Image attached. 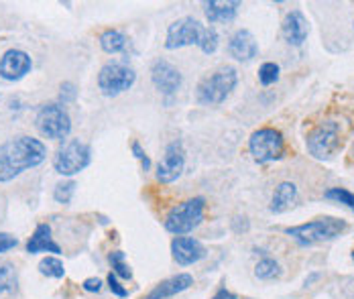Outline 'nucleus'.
Instances as JSON below:
<instances>
[{"label":"nucleus","instance_id":"nucleus-1","mask_svg":"<svg viewBox=\"0 0 354 299\" xmlns=\"http://www.w3.org/2000/svg\"><path fill=\"white\" fill-rule=\"evenodd\" d=\"M47 159V147L33 137L21 135L0 145V183L12 181L23 171L41 165Z\"/></svg>","mask_w":354,"mask_h":299},{"label":"nucleus","instance_id":"nucleus-2","mask_svg":"<svg viewBox=\"0 0 354 299\" xmlns=\"http://www.w3.org/2000/svg\"><path fill=\"white\" fill-rule=\"evenodd\" d=\"M236 83H238L236 70L232 66H224V68L216 70L214 74L206 75L198 83V90H196L198 102L204 104V106L222 104L232 94V90L236 88Z\"/></svg>","mask_w":354,"mask_h":299},{"label":"nucleus","instance_id":"nucleus-3","mask_svg":"<svg viewBox=\"0 0 354 299\" xmlns=\"http://www.w3.org/2000/svg\"><path fill=\"white\" fill-rule=\"evenodd\" d=\"M344 230H346L344 220L326 216V218H318V220H312V222H305V224L291 226V228L285 230V234H289L301 246H312L316 242L332 240V238L340 236Z\"/></svg>","mask_w":354,"mask_h":299},{"label":"nucleus","instance_id":"nucleus-4","mask_svg":"<svg viewBox=\"0 0 354 299\" xmlns=\"http://www.w3.org/2000/svg\"><path fill=\"white\" fill-rule=\"evenodd\" d=\"M204 208H206V200L204 198H192L186 200L181 204H177L175 208L169 210L167 218H165V228L171 234H188L192 232L196 226L204 220Z\"/></svg>","mask_w":354,"mask_h":299},{"label":"nucleus","instance_id":"nucleus-5","mask_svg":"<svg viewBox=\"0 0 354 299\" xmlns=\"http://www.w3.org/2000/svg\"><path fill=\"white\" fill-rule=\"evenodd\" d=\"M35 125L39 129V133L51 141H64L68 139L71 133V120L68 110L58 104V102H51V104H43L37 112V118H35Z\"/></svg>","mask_w":354,"mask_h":299},{"label":"nucleus","instance_id":"nucleus-6","mask_svg":"<svg viewBox=\"0 0 354 299\" xmlns=\"http://www.w3.org/2000/svg\"><path fill=\"white\" fill-rule=\"evenodd\" d=\"M92 161V151L86 143H81L79 139H71L66 141L53 157V169L64 175L71 177L79 171H84Z\"/></svg>","mask_w":354,"mask_h":299},{"label":"nucleus","instance_id":"nucleus-7","mask_svg":"<svg viewBox=\"0 0 354 299\" xmlns=\"http://www.w3.org/2000/svg\"><path fill=\"white\" fill-rule=\"evenodd\" d=\"M249 151H251V155H253V159L257 163L277 161V159L283 157V135L277 129H271V127L259 129L249 139Z\"/></svg>","mask_w":354,"mask_h":299},{"label":"nucleus","instance_id":"nucleus-8","mask_svg":"<svg viewBox=\"0 0 354 299\" xmlns=\"http://www.w3.org/2000/svg\"><path fill=\"white\" fill-rule=\"evenodd\" d=\"M305 145L312 157L330 159L340 147V127L334 120L320 122L305 139Z\"/></svg>","mask_w":354,"mask_h":299},{"label":"nucleus","instance_id":"nucleus-9","mask_svg":"<svg viewBox=\"0 0 354 299\" xmlns=\"http://www.w3.org/2000/svg\"><path fill=\"white\" fill-rule=\"evenodd\" d=\"M135 79H137V74L133 68L121 62H110L98 74V88L104 96H118L131 90Z\"/></svg>","mask_w":354,"mask_h":299},{"label":"nucleus","instance_id":"nucleus-10","mask_svg":"<svg viewBox=\"0 0 354 299\" xmlns=\"http://www.w3.org/2000/svg\"><path fill=\"white\" fill-rule=\"evenodd\" d=\"M204 29L206 27L198 18L184 16V18H179V21L169 25L165 47L167 49H179V47H188V45H200Z\"/></svg>","mask_w":354,"mask_h":299},{"label":"nucleus","instance_id":"nucleus-11","mask_svg":"<svg viewBox=\"0 0 354 299\" xmlns=\"http://www.w3.org/2000/svg\"><path fill=\"white\" fill-rule=\"evenodd\" d=\"M184 165H186V151L184 145L179 141H173L167 145L163 159L159 161L157 165V179L161 183H171L175 181L181 171H184Z\"/></svg>","mask_w":354,"mask_h":299},{"label":"nucleus","instance_id":"nucleus-12","mask_svg":"<svg viewBox=\"0 0 354 299\" xmlns=\"http://www.w3.org/2000/svg\"><path fill=\"white\" fill-rule=\"evenodd\" d=\"M151 79L153 86L163 94V96H173L179 86H181V74L179 70L169 64L167 60H157L151 68Z\"/></svg>","mask_w":354,"mask_h":299},{"label":"nucleus","instance_id":"nucleus-13","mask_svg":"<svg viewBox=\"0 0 354 299\" xmlns=\"http://www.w3.org/2000/svg\"><path fill=\"white\" fill-rule=\"evenodd\" d=\"M31 68H33L31 55L23 49H8L0 57V77L6 81H16L25 77L31 72Z\"/></svg>","mask_w":354,"mask_h":299},{"label":"nucleus","instance_id":"nucleus-14","mask_svg":"<svg viewBox=\"0 0 354 299\" xmlns=\"http://www.w3.org/2000/svg\"><path fill=\"white\" fill-rule=\"evenodd\" d=\"M171 252H173V259L179 265H196L202 259H206V255H208L206 246L200 240L192 238V236H177V238H173Z\"/></svg>","mask_w":354,"mask_h":299},{"label":"nucleus","instance_id":"nucleus-15","mask_svg":"<svg viewBox=\"0 0 354 299\" xmlns=\"http://www.w3.org/2000/svg\"><path fill=\"white\" fill-rule=\"evenodd\" d=\"M228 53L236 62H251L259 53V43L249 29H238L228 41Z\"/></svg>","mask_w":354,"mask_h":299},{"label":"nucleus","instance_id":"nucleus-16","mask_svg":"<svg viewBox=\"0 0 354 299\" xmlns=\"http://www.w3.org/2000/svg\"><path fill=\"white\" fill-rule=\"evenodd\" d=\"M307 35H309V25H307V18L303 16V12L297 10V8L291 10V12H287V16H285L283 21L285 41L289 45L299 47L307 39Z\"/></svg>","mask_w":354,"mask_h":299},{"label":"nucleus","instance_id":"nucleus-17","mask_svg":"<svg viewBox=\"0 0 354 299\" xmlns=\"http://www.w3.org/2000/svg\"><path fill=\"white\" fill-rule=\"evenodd\" d=\"M192 285H194V277L188 275V273H179L175 277H169V279L161 281L147 298L142 299H169L177 296V294H181V291H186V289H190Z\"/></svg>","mask_w":354,"mask_h":299},{"label":"nucleus","instance_id":"nucleus-18","mask_svg":"<svg viewBox=\"0 0 354 299\" xmlns=\"http://www.w3.org/2000/svg\"><path fill=\"white\" fill-rule=\"evenodd\" d=\"M27 252L37 255V252H51V255H60L62 248L60 244L53 240L51 236V226L49 224H37L35 232L31 234L29 242H27Z\"/></svg>","mask_w":354,"mask_h":299},{"label":"nucleus","instance_id":"nucleus-19","mask_svg":"<svg viewBox=\"0 0 354 299\" xmlns=\"http://www.w3.org/2000/svg\"><path fill=\"white\" fill-rule=\"evenodd\" d=\"M238 8H240V2H236V0H230V2L210 0V2H206V18L210 21V25L230 23V21H234Z\"/></svg>","mask_w":354,"mask_h":299},{"label":"nucleus","instance_id":"nucleus-20","mask_svg":"<svg viewBox=\"0 0 354 299\" xmlns=\"http://www.w3.org/2000/svg\"><path fill=\"white\" fill-rule=\"evenodd\" d=\"M295 200H297V185L291 181L279 183L275 194H273V200H271V212L283 214L295 204Z\"/></svg>","mask_w":354,"mask_h":299},{"label":"nucleus","instance_id":"nucleus-21","mask_svg":"<svg viewBox=\"0 0 354 299\" xmlns=\"http://www.w3.org/2000/svg\"><path fill=\"white\" fill-rule=\"evenodd\" d=\"M127 43H129L127 35L116 29H108L100 35V47L106 53H121V51H125Z\"/></svg>","mask_w":354,"mask_h":299},{"label":"nucleus","instance_id":"nucleus-22","mask_svg":"<svg viewBox=\"0 0 354 299\" xmlns=\"http://www.w3.org/2000/svg\"><path fill=\"white\" fill-rule=\"evenodd\" d=\"M18 285L16 267L12 263H0V294H12Z\"/></svg>","mask_w":354,"mask_h":299},{"label":"nucleus","instance_id":"nucleus-23","mask_svg":"<svg viewBox=\"0 0 354 299\" xmlns=\"http://www.w3.org/2000/svg\"><path fill=\"white\" fill-rule=\"evenodd\" d=\"M39 271H41V275L51 277V279H62V277L66 275L64 263H62L58 257H45V259L39 263Z\"/></svg>","mask_w":354,"mask_h":299},{"label":"nucleus","instance_id":"nucleus-24","mask_svg":"<svg viewBox=\"0 0 354 299\" xmlns=\"http://www.w3.org/2000/svg\"><path fill=\"white\" fill-rule=\"evenodd\" d=\"M279 273H281L279 263H277L275 259H271V257H265V259L259 261L257 267H255V275H257L259 279H265V281L279 277Z\"/></svg>","mask_w":354,"mask_h":299},{"label":"nucleus","instance_id":"nucleus-25","mask_svg":"<svg viewBox=\"0 0 354 299\" xmlns=\"http://www.w3.org/2000/svg\"><path fill=\"white\" fill-rule=\"evenodd\" d=\"M108 261H110V265H112V273H114V275H118V277H123V279H131V277H133L131 267L125 263V252H123V250L110 252Z\"/></svg>","mask_w":354,"mask_h":299},{"label":"nucleus","instance_id":"nucleus-26","mask_svg":"<svg viewBox=\"0 0 354 299\" xmlns=\"http://www.w3.org/2000/svg\"><path fill=\"white\" fill-rule=\"evenodd\" d=\"M75 187H77V183H75L73 179L60 181V183L55 185V190H53V198H55V202H60V204H70L71 198H73V194H75Z\"/></svg>","mask_w":354,"mask_h":299},{"label":"nucleus","instance_id":"nucleus-27","mask_svg":"<svg viewBox=\"0 0 354 299\" xmlns=\"http://www.w3.org/2000/svg\"><path fill=\"white\" fill-rule=\"evenodd\" d=\"M324 198H326V200H334V202H338V204H344L346 208H351L354 212V194H351V192L344 190V187H330V190L324 194Z\"/></svg>","mask_w":354,"mask_h":299},{"label":"nucleus","instance_id":"nucleus-28","mask_svg":"<svg viewBox=\"0 0 354 299\" xmlns=\"http://www.w3.org/2000/svg\"><path fill=\"white\" fill-rule=\"evenodd\" d=\"M279 79V66L273 62H267L259 68V81L263 86H271Z\"/></svg>","mask_w":354,"mask_h":299},{"label":"nucleus","instance_id":"nucleus-29","mask_svg":"<svg viewBox=\"0 0 354 299\" xmlns=\"http://www.w3.org/2000/svg\"><path fill=\"white\" fill-rule=\"evenodd\" d=\"M200 49H202L204 53H208V55L218 49V31H216L214 27H206V29H204V35H202V39H200Z\"/></svg>","mask_w":354,"mask_h":299},{"label":"nucleus","instance_id":"nucleus-30","mask_svg":"<svg viewBox=\"0 0 354 299\" xmlns=\"http://www.w3.org/2000/svg\"><path fill=\"white\" fill-rule=\"evenodd\" d=\"M106 283H108V287H110V291H112L114 296H118V298H127V296H129V291L118 283V279H116V275H114V273H110V275H108Z\"/></svg>","mask_w":354,"mask_h":299},{"label":"nucleus","instance_id":"nucleus-31","mask_svg":"<svg viewBox=\"0 0 354 299\" xmlns=\"http://www.w3.org/2000/svg\"><path fill=\"white\" fill-rule=\"evenodd\" d=\"M18 244L16 236L8 234V232H0V252H6L10 248H14Z\"/></svg>","mask_w":354,"mask_h":299},{"label":"nucleus","instance_id":"nucleus-32","mask_svg":"<svg viewBox=\"0 0 354 299\" xmlns=\"http://www.w3.org/2000/svg\"><path fill=\"white\" fill-rule=\"evenodd\" d=\"M131 149L135 153V157L141 161L142 165V171H149V167H151V161H149V157H147V153L142 151L141 143H137V141H133V145H131Z\"/></svg>","mask_w":354,"mask_h":299},{"label":"nucleus","instance_id":"nucleus-33","mask_svg":"<svg viewBox=\"0 0 354 299\" xmlns=\"http://www.w3.org/2000/svg\"><path fill=\"white\" fill-rule=\"evenodd\" d=\"M84 291H90V294H98L100 289H102V281L98 279V277H90V279H86L84 281Z\"/></svg>","mask_w":354,"mask_h":299},{"label":"nucleus","instance_id":"nucleus-34","mask_svg":"<svg viewBox=\"0 0 354 299\" xmlns=\"http://www.w3.org/2000/svg\"><path fill=\"white\" fill-rule=\"evenodd\" d=\"M73 98H75V86L71 81H64L62 83V100H64V104L71 102Z\"/></svg>","mask_w":354,"mask_h":299},{"label":"nucleus","instance_id":"nucleus-35","mask_svg":"<svg viewBox=\"0 0 354 299\" xmlns=\"http://www.w3.org/2000/svg\"><path fill=\"white\" fill-rule=\"evenodd\" d=\"M212 299H236V298H234V296H232L228 289H220V291H218Z\"/></svg>","mask_w":354,"mask_h":299},{"label":"nucleus","instance_id":"nucleus-36","mask_svg":"<svg viewBox=\"0 0 354 299\" xmlns=\"http://www.w3.org/2000/svg\"><path fill=\"white\" fill-rule=\"evenodd\" d=\"M353 261H354V250H353Z\"/></svg>","mask_w":354,"mask_h":299}]
</instances>
